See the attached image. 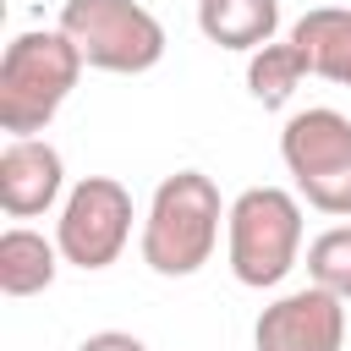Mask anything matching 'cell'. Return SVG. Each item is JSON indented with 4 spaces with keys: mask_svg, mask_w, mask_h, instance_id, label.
I'll return each instance as SVG.
<instances>
[{
    "mask_svg": "<svg viewBox=\"0 0 351 351\" xmlns=\"http://www.w3.org/2000/svg\"><path fill=\"white\" fill-rule=\"evenodd\" d=\"M77 351H148L137 335H126V329H99V335H88Z\"/></svg>",
    "mask_w": 351,
    "mask_h": 351,
    "instance_id": "14",
    "label": "cell"
},
{
    "mask_svg": "<svg viewBox=\"0 0 351 351\" xmlns=\"http://www.w3.org/2000/svg\"><path fill=\"white\" fill-rule=\"evenodd\" d=\"M302 77H313V71H307V60H302V49H296L291 38H285V44H263V49L247 55V93H252L263 110L291 104V93L302 88Z\"/></svg>",
    "mask_w": 351,
    "mask_h": 351,
    "instance_id": "12",
    "label": "cell"
},
{
    "mask_svg": "<svg viewBox=\"0 0 351 351\" xmlns=\"http://www.w3.org/2000/svg\"><path fill=\"white\" fill-rule=\"evenodd\" d=\"M197 27L219 49H263L280 33V0H197Z\"/></svg>",
    "mask_w": 351,
    "mask_h": 351,
    "instance_id": "10",
    "label": "cell"
},
{
    "mask_svg": "<svg viewBox=\"0 0 351 351\" xmlns=\"http://www.w3.org/2000/svg\"><path fill=\"white\" fill-rule=\"evenodd\" d=\"M66 192V159L44 137H11L0 148V208L11 219H38Z\"/></svg>",
    "mask_w": 351,
    "mask_h": 351,
    "instance_id": "8",
    "label": "cell"
},
{
    "mask_svg": "<svg viewBox=\"0 0 351 351\" xmlns=\"http://www.w3.org/2000/svg\"><path fill=\"white\" fill-rule=\"evenodd\" d=\"M132 192L115 181V176H82L66 203H60V219H55V241H60V258L71 269H110L126 241H132Z\"/></svg>",
    "mask_w": 351,
    "mask_h": 351,
    "instance_id": "6",
    "label": "cell"
},
{
    "mask_svg": "<svg viewBox=\"0 0 351 351\" xmlns=\"http://www.w3.org/2000/svg\"><path fill=\"white\" fill-rule=\"evenodd\" d=\"M225 258L247 291L280 285L302 258V197L285 186H247L225 214Z\"/></svg>",
    "mask_w": 351,
    "mask_h": 351,
    "instance_id": "3",
    "label": "cell"
},
{
    "mask_svg": "<svg viewBox=\"0 0 351 351\" xmlns=\"http://www.w3.org/2000/svg\"><path fill=\"white\" fill-rule=\"evenodd\" d=\"M82 49L60 27H27L0 55V126L11 137H38L82 77Z\"/></svg>",
    "mask_w": 351,
    "mask_h": 351,
    "instance_id": "2",
    "label": "cell"
},
{
    "mask_svg": "<svg viewBox=\"0 0 351 351\" xmlns=\"http://www.w3.org/2000/svg\"><path fill=\"white\" fill-rule=\"evenodd\" d=\"M307 280L351 302V225H329L307 241Z\"/></svg>",
    "mask_w": 351,
    "mask_h": 351,
    "instance_id": "13",
    "label": "cell"
},
{
    "mask_svg": "<svg viewBox=\"0 0 351 351\" xmlns=\"http://www.w3.org/2000/svg\"><path fill=\"white\" fill-rule=\"evenodd\" d=\"M346 346V302L324 285H302L274 296L252 324V351H340Z\"/></svg>",
    "mask_w": 351,
    "mask_h": 351,
    "instance_id": "7",
    "label": "cell"
},
{
    "mask_svg": "<svg viewBox=\"0 0 351 351\" xmlns=\"http://www.w3.org/2000/svg\"><path fill=\"white\" fill-rule=\"evenodd\" d=\"M280 159L307 208L351 219V121L329 104L296 110L280 132Z\"/></svg>",
    "mask_w": 351,
    "mask_h": 351,
    "instance_id": "5",
    "label": "cell"
},
{
    "mask_svg": "<svg viewBox=\"0 0 351 351\" xmlns=\"http://www.w3.org/2000/svg\"><path fill=\"white\" fill-rule=\"evenodd\" d=\"M60 263H66L60 241H49V236H38L27 225H11L0 236V291L5 296H38V291H49L55 274H60Z\"/></svg>",
    "mask_w": 351,
    "mask_h": 351,
    "instance_id": "11",
    "label": "cell"
},
{
    "mask_svg": "<svg viewBox=\"0 0 351 351\" xmlns=\"http://www.w3.org/2000/svg\"><path fill=\"white\" fill-rule=\"evenodd\" d=\"M93 71L137 77L165 60V22L143 0H66L55 22Z\"/></svg>",
    "mask_w": 351,
    "mask_h": 351,
    "instance_id": "4",
    "label": "cell"
},
{
    "mask_svg": "<svg viewBox=\"0 0 351 351\" xmlns=\"http://www.w3.org/2000/svg\"><path fill=\"white\" fill-rule=\"evenodd\" d=\"M291 44L302 49L307 71L335 82V88H351V5H313L296 16L291 27Z\"/></svg>",
    "mask_w": 351,
    "mask_h": 351,
    "instance_id": "9",
    "label": "cell"
},
{
    "mask_svg": "<svg viewBox=\"0 0 351 351\" xmlns=\"http://www.w3.org/2000/svg\"><path fill=\"white\" fill-rule=\"evenodd\" d=\"M225 197L214 186V176L203 170H176L154 186L148 197V219H143V263L165 280H186L197 274L214 247H219V225H225Z\"/></svg>",
    "mask_w": 351,
    "mask_h": 351,
    "instance_id": "1",
    "label": "cell"
}]
</instances>
